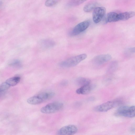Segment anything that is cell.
<instances>
[{
    "label": "cell",
    "instance_id": "1",
    "mask_svg": "<svg viewBox=\"0 0 135 135\" xmlns=\"http://www.w3.org/2000/svg\"><path fill=\"white\" fill-rule=\"evenodd\" d=\"M55 95V93L52 92H42L29 98L27 100V102L31 104H40L51 99Z\"/></svg>",
    "mask_w": 135,
    "mask_h": 135
},
{
    "label": "cell",
    "instance_id": "2",
    "mask_svg": "<svg viewBox=\"0 0 135 135\" xmlns=\"http://www.w3.org/2000/svg\"><path fill=\"white\" fill-rule=\"evenodd\" d=\"M87 57L85 54H82L75 56L61 62L59 65L61 67L69 68L76 66Z\"/></svg>",
    "mask_w": 135,
    "mask_h": 135
},
{
    "label": "cell",
    "instance_id": "3",
    "mask_svg": "<svg viewBox=\"0 0 135 135\" xmlns=\"http://www.w3.org/2000/svg\"><path fill=\"white\" fill-rule=\"evenodd\" d=\"M115 115L128 118L135 117V108L134 106H123L119 108L115 113Z\"/></svg>",
    "mask_w": 135,
    "mask_h": 135
},
{
    "label": "cell",
    "instance_id": "4",
    "mask_svg": "<svg viewBox=\"0 0 135 135\" xmlns=\"http://www.w3.org/2000/svg\"><path fill=\"white\" fill-rule=\"evenodd\" d=\"M121 103V100L119 99L109 101L96 106L94 109L98 112H107L119 105Z\"/></svg>",
    "mask_w": 135,
    "mask_h": 135
},
{
    "label": "cell",
    "instance_id": "5",
    "mask_svg": "<svg viewBox=\"0 0 135 135\" xmlns=\"http://www.w3.org/2000/svg\"><path fill=\"white\" fill-rule=\"evenodd\" d=\"M63 104L60 102L51 103L42 107L41 109V112L43 113L50 114L59 111L63 107Z\"/></svg>",
    "mask_w": 135,
    "mask_h": 135
},
{
    "label": "cell",
    "instance_id": "6",
    "mask_svg": "<svg viewBox=\"0 0 135 135\" xmlns=\"http://www.w3.org/2000/svg\"><path fill=\"white\" fill-rule=\"evenodd\" d=\"M90 21L86 20L81 22L76 25L70 33L72 36L78 35L85 30L89 26Z\"/></svg>",
    "mask_w": 135,
    "mask_h": 135
},
{
    "label": "cell",
    "instance_id": "7",
    "mask_svg": "<svg viewBox=\"0 0 135 135\" xmlns=\"http://www.w3.org/2000/svg\"><path fill=\"white\" fill-rule=\"evenodd\" d=\"M106 12L105 8L103 7H98L93 10V20L96 23L99 22L104 17Z\"/></svg>",
    "mask_w": 135,
    "mask_h": 135
},
{
    "label": "cell",
    "instance_id": "8",
    "mask_svg": "<svg viewBox=\"0 0 135 135\" xmlns=\"http://www.w3.org/2000/svg\"><path fill=\"white\" fill-rule=\"evenodd\" d=\"M77 127L73 125L66 126L61 128L59 131V135H73L77 132Z\"/></svg>",
    "mask_w": 135,
    "mask_h": 135
},
{
    "label": "cell",
    "instance_id": "9",
    "mask_svg": "<svg viewBox=\"0 0 135 135\" xmlns=\"http://www.w3.org/2000/svg\"><path fill=\"white\" fill-rule=\"evenodd\" d=\"M111 58V56L108 54L99 55L94 58L92 62L95 65H100L109 61Z\"/></svg>",
    "mask_w": 135,
    "mask_h": 135
},
{
    "label": "cell",
    "instance_id": "10",
    "mask_svg": "<svg viewBox=\"0 0 135 135\" xmlns=\"http://www.w3.org/2000/svg\"><path fill=\"white\" fill-rule=\"evenodd\" d=\"M95 87V85L91 84L81 86L76 90V93L78 94H86L90 93Z\"/></svg>",
    "mask_w": 135,
    "mask_h": 135
},
{
    "label": "cell",
    "instance_id": "11",
    "mask_svg": "<svg viewBox=\"0 0 135 135\" xmlns=\"http://www.w3.org/2000/svg\"><path fill=\"white\" fill-rule=\"evenodd\" d=\"M135 13L133 11L126 12L118 13V21L126 20L133 17Z\"/></svg>",
    "mask_w": 135,
    "mask_h": 135
},
{
    "label": "cell",
    "instance_id": "12",
    "mask_svg": "<svg viewBox=\"0 0 135 135\" xmlns=\"http://www.w3.org/2000/svg\"><path fill=\"white\" fill-rule=\"evenodd\" d=\"M99 4L98 3L96 2L89 3L84 6L83 10L86 12H90L98 7Z\"/></svg>",
    "mask_w": 135,
    "mask_h": 135
},
{
    "label": "cell",
    "instance_id": "13",
    "mask_svg": "<svg viewBox=\"0 0 135 135\" xmlns=\"http://www.w3.org/2000/svg\"><path fill=\"white\" fill-rule=\"evenodd\" d=\"M118 14L114 12H109L107 15L106 21L107 22H110L118 21Z\"/></svg>",
    "mask_w": 135,
    "mask_h": 135
},
{
    "label": "cell",
    "instance_id": "14",
    "mask_svg": "<svg viewBox=\"0 0 135 135\" xmlns=\"http://www.w3.org/2000/svg\"><path fill=\"white\" fill-rule=\"evenodd\" d=\"M76 82L78 85L81 87L91 84V81L90 79L83 77H80L77 78Z\"/></svg>",
    "mask_w": 135,
    "mask_h": 135
},
{
    "label": "cell",
    "instance_id": "15",
    "mask_svg": "<svg viewBox=\"0 0 135 135\" xmlns=\"http://www.w3.org/2000/svg\"><path fill=\"white\" fill-rule=\"evenodd\" d=\"M20 78L19 76H15L7 79L5 81L10 86H13L17 84L20 81Z\"/></svg>",
    "mask_w": 135,
    "mask_h": 135
},
{
    "label": "cell",
    "instance_id": "16",
    "mask_svg": "<svg viewBox=\"0 0 135 135\" xmlns=\"http://www.w3.org/2000/svg\"><path fill=\"white\" fill-rule=\"evenodd\" d=\"M41 43L44 47L48 48L53 46L55 44L54 41L50 39H45L42 40Z\"/></svg>",
    "mask_w": 135,
    "mask_h": 135
},
{
    "label": "cell",
    "instance_id": "17",
    "mask_svg": "<svg viewBox=\"0 0 135 135\" xmlns=\"http://www.w3.org/2000/svg\"><path fill=\"white\" fill-rule=\"evenodd\" d=\"M118 64L115 61L112 62L109 65L108 69V71L112 72L116 70Z\"/></svg>",
    "mask_w": 135,
    "mask_h": 135
},
{
    "label": "cell",
    "instance_id": "18",
    "mask_svg": "<svg viewBox=\"0 0 135 135\" xmlns=\"http://www.w3.org/2000/svg\"><path fill=\"white\" fill-rule=\"evenodd\" d=\"M85 1L83 0L70 1L68 2V5L70 6H75L80 4Z\"/></svg>",
    "mask_w": 135,
    "mask_h": 135
},
{
    "label": "cell",
    "instance_id": "19",
    "mask_svg": "<svg viewBox=\"0 0 135 135\" xmlns=\"http://www.w3.org/2000/svg\"><path fill=\"white\" fill-rule=\"evenodd\" d=\"M10 66L15 67H20L21 66V63L20 61L17 59L14 60L12 61L9 64Z\"/></svg>",
    "mask_w": 135,
    "mask_h": 135
},
{
    "label": "cell",
    "instance_id": "20",
    "mask_svg": "<svg viewBox=\"0 0 135 135\" xmlns=\"http://www.w3.org/2000/svg\"><path fill=\"white\" fill-rule=\"evenodd\" d=\"M59 1L55 0H49L46 1L45 3V5L47 7H51L57 4Z\"/></svg>",
    "mask_w": 135,
    "mask_h": 135
},
{
    "label": "cell",
    "instance_id": "21",
    "mask_svg": "<svg viewBox=\"0 0 135 135\" xmlns=\"http://www.w3.org/2000/svg\"><path fill=\"white\" fill-rule=\"evenodd\" d=\"M10 86L6 82L2 83L0 85V92L1 93L8 89Z\"/></svg>",
    "mask_w": 135,
    "mask_h": 135
},
{
    "label": "cell",
    "instance_id": "22",
    "mask_svg": "<svg viewBox=\"0 0 135 135\" xmlns=\"http://www.w3.org/2000/svg\"><path fill=\"white\" fill-rule=\"evenodd\" d=\"M126 53H133L135 52L134 47H130L127 49L125 51Z\"/></svg>",
    "mask_w": 135,
    "mask_h": 135
},
{
    "label": "cell",
    "instance_id": "23",
    "mask_svg": "<svg viewBox=\"0 0 135 135\" xmlns=\"http://www.w3.org/2000/svg\"><path fill=\"white\" fill-rule=\"evenodd\" d=\"M61 83L62 84V85H65L67 83V81H64L63 82H62Z\"/></svg>",
    "mask_w": 135,
    "mask_h": 135
},
{
    "label": "cell",
    "instance_id": "24",
    "mask_svg": "<svg viewBox=\"0 0 135 135\" xmlns=\"http://www.w3.org/2000/svg\"><path fill=\"white\" fill-rule=\"evenodd\" d=\"M2 2L1 1H0V7L2 6Z\"/></svg>",
    "mask_w": 135,
    "mask_h": 135
},
{
    "label": "cell",
    "instance_id": "25",
    "mask_svg": "<svg viewBox=\"0 0 135 135\" xmlns=\"http://www.w3.org/2000/svg\"><path fill=\"white\" fill-rule=\"evenodd\" d=\"M1 93L0 92V94H1Z\"/></svg>",
    "mask_w": 135,
    "mask_h": 135
}]
</instances>
